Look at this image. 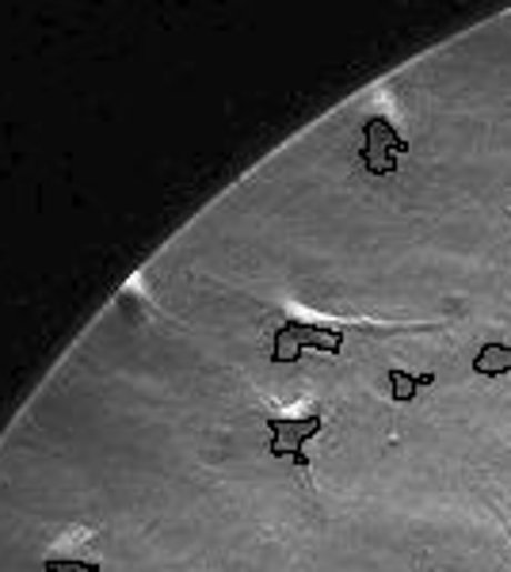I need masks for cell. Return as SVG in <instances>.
Instances as JSON below:
<instances>
[{
  "instance_id": "6da1fadb",
  "label": "cell",
  "mask_w": 511,
  "mask_h": 572,
  "mask_svg": "<svg viewBox=\"0 0 511 572\" xmlns=\"http://www.w3.org/2000/svg\"><path fill=\"white\" fill-rule=\"evenodd\" d=\"M363 149H359V161L367 164L374 175H390L398 172V157L409 153V142L393 130L390 119H370L363 127Z\"/></svg>"
},
{
  "instance_id": "7a4b0ae2",
  "label": "cell",
  "mask_w": 511,
  "mask_h": 572,
  "mask_svg": "<svg viewBox=\"0 0 511 572\" xmlns=\"http://www.w3.org/2000/svg\"><path fill=\"white\" fill-rule=\"evenodd\" d=\"M268 428H271V454H275V458L294 454L298 465H310V458H305L302 446L310 443L317 431L324 428V420L317 417V412H313V417H302V420H279V417H271Z\"/></svg>"
},
{
  "instance_id": "3957f363",
  "label": "cell",
  "mask_w": 511,
  "mask_h": 572,
  "mask_svg": "<svg viewBox=\"0 0 511 572\" xmlns=\"http://www.w3.org/2000/svg\"><path fill=\"white\" fill-rule=\"evenodd\" d=\"M473 374H478V378L511 374V348H508V343H484L478 355H473Z\"/></svg>"
},
{
  "instance_id": "277c9868",
  "label": "cell",
  "mask_w": 511,
  "mask_h": 572,
  "mask_svg": "<svg viewBox=\"0 0 511 572\" xmlns=\"http://www.w3.org/2000/svg\"><path fill=\"white\" fill-rule=\"evenodd\" d=\"M390 398L398 404H409L417 398V390H424V385H435V374H404V371H390Z\"/></svg>"
}]
</instances>
